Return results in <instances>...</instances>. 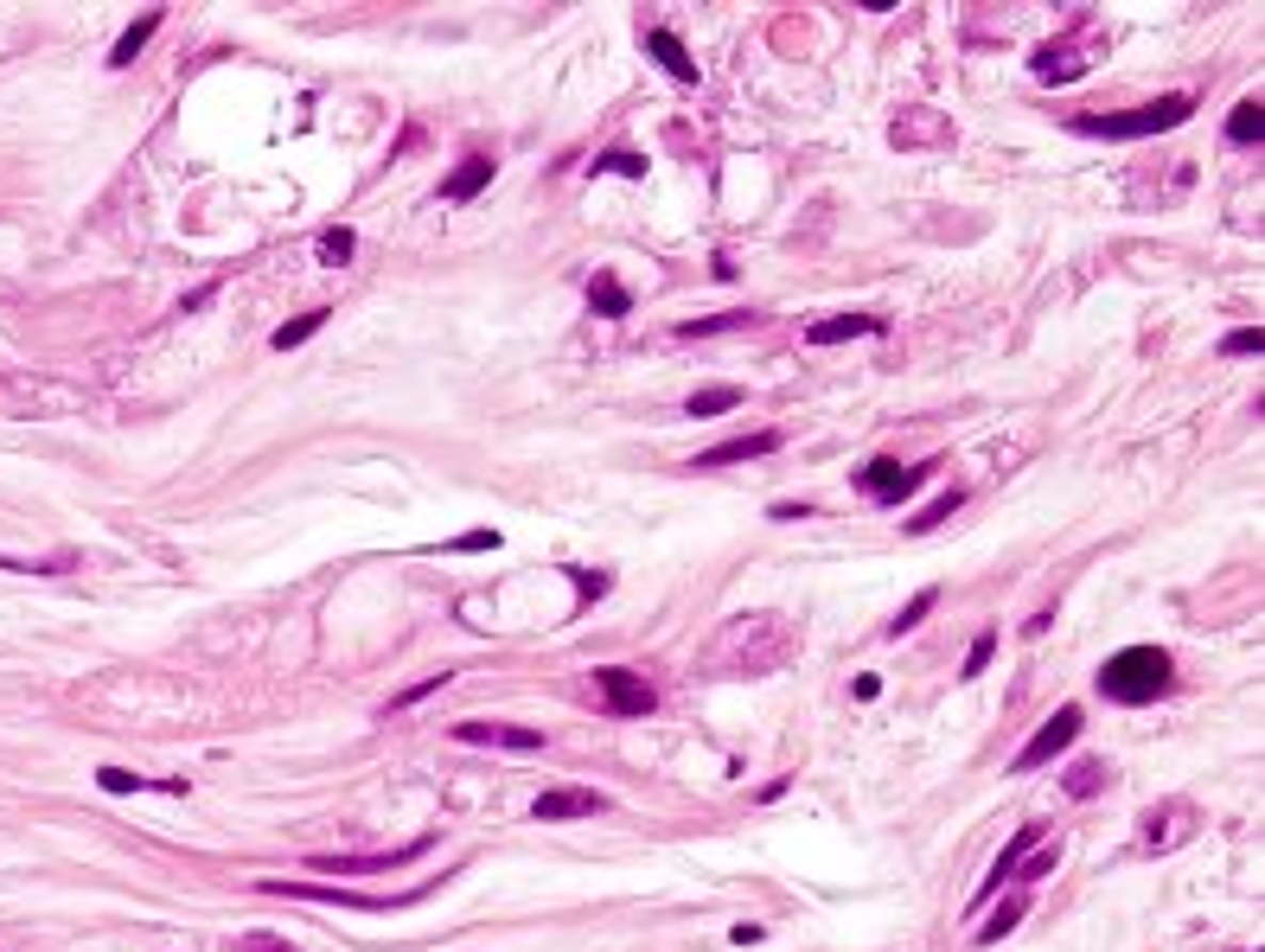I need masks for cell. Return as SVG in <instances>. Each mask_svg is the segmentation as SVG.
I'll return each instance as SVG.
<instances>
[{
    "instance_id": "cell-2",
    "label": "cell",
    "mask_w": 1265,
    "mask_h": 952,
    "mask_svg": "<svg viewBox=\"0 0 1265 952\" xmlns=\"http://www.w3.org/2000/svg\"><path fill=\"white\" fill-rule=\"evenodd\" d=\"M1196 115V96L1176 90V96H1157L1144 109H1112V115H1074V134L1087 141H1144V134H1170Z\"/></svg>"
},
{
    "instance_id": "cell-4",
    "label": "cell",
    "mask_w": 1265,
    "mask_h": 952,
    "mask_svg": "<svg viewBox=\"0 0 1265 952\" xmlns=\"http://www.w3.org/2000/svg\"><path fill=\"white\" fill-rule=\"evenodd\" d=\"M1080 729H1087V716H1080L1074 704H1061V710H1055V716H1048V723H1042V729H1036V736L1016 748L1010 774H1036V768H1048L1055 755H1068V748L1080 742Z\"/></svg>"
},
{
    "instance_id": "cell-28",
    "label": "cell",
    "mask_w": 1265,
    "mask_h": 952,
    "mask_svg": "<svg viewBox=\"0 0 1265 952\" xmlns=\"http://www.w3.org/2000/svg\"><path fill=\"white\" fill-rule=\"evenodd\" d=\"M1016 921H1023V902H1004V908H997V915H991V927H984V934H978V947H997V940H1004V934H1010V927H1016Z\"/></svg>"
},
{
    "instance_id": "cell-10",
    "label": "cell",
    "mask_w": 1265,
    "mask_h": 952,
    "mask_svg": "<svg viewBox=\"0 0 1265 952\" xmlns=\"http://www.w3.org/2000/svg\"><path fill=\"white\" fill-rule=\"evenodd\" d=\"M645 58H652L664 77H677V83H696V58L684 51V38H677L671 26H652V32H645Z\"/></svg>"
},
{
    "instance_id": "cell-22",
    "label": "cell",
    "mask_w": 1265,
    "mask_h": 952,
    "mask_svg": "<svg viewBox=\"0 0 1265 952\" xmlns=\"http://www.w3.org/2000/svg\"><path fill=\"white\" fill-rule=\"evenodd\" d=\"M352 249H358V237H352L346 224L320 230V262H326V269H346V262H352Z\"/></svg>"
},
{
    "instance_id": "cell-9",
    "label": "cell",
    "mask_w": 1265,
    "mask_h": 952,
    "mask_svg": "<svg viewBox=\"0 0 1265 952\" xmlns=\"http://www.w3.org/2000/svg\"><path fill=\"white\" fill-rule=\"evenodd\" d=\"M454 736L474 742V748H518V755L544 748V729H525V723H461Z\"/></svg>"
},
{
    "instance_id": "cell-6",
    "label": "cell",
    "mask_w": 1265,
    "mask_h": 952,
    "mask_svg": "<svg viewBox=\"0 0 1265 952\" xmlns=\"http://www.w3.org/2000/svg\"><path fill=\"white\" fill-rule=\"evenodd\" d=\"M602 812H614V800H608V793H595V787H550V793H538V806H531V819H544V825L602 819Z\"/></svg>"
},
{
    "instance_id": "cell-26",
    "label": "cell",
    "mask_w": 1265,
    "mask_h": 952,
    "mask_svg": "<svg viewBox=\"0 0 1265 952\" xmlns=\"http://www.w3.org/2000/svg\"><path fill=\"white\" fill-rule=\"evenodd\" d=\"M991 652H997V633H978L972 640V652H965V665H959V678L972 684V678H984L991 672Z\"/></svg>"
},
{
    "instance_id": "cell-20",
    "label": "cell",
    "mask_w": 1265,
    "mask_h": 952,
    "mask_svg": "<svg viewBox=\"0 0 1265 952\" xmlns=\"http://www.w3.org/2000/svg\"><path fill=\"white\" fill-rule=\"evenodd\" d=\"M959 505H965V493L952 486V493H940V499H933L927 512H914V518H908V531H914V537H927V531H940V525H946V518H952Z\"/></svg>"
},
{
    "instance_id": "cell-36",
    "label": "cell",
    "mask_w": 1265,
    "mask_h": 952,
    "mask_svg": "<svg viewBox=\"0 0 1265 952\" xmlns=\"http://www.w3.org/2000/svg\"><path fill=\"white\" fill-rule=\"evenodd\" d=\"M850 691H856V697H863V704H869V697H876V691H882V678H876V672H863V678H856V684H850Z\"/></svg>"
},
{
    "instance_id": "cell-1",
    "label": "cell",
    "mask_w": 1265,
    "mask_h": 952,
    "mask_svg": "<svg viewBox=\"0 0 1265 952\" xmlns=\"http://www.w3.org/2000/svg\"><path fill=\"white\" fill-rule=\"evenodd\" d=\"M1176 684V665H1170V652L1164 646H1125V652H1112L1106 665H1100V697H1112V704H1157L1164 691Z\"/></svg>"
},
{
    "instance_id": "cell-17",
    "label": "cell",
    "mask_w": 1265,
    "mask_h": 952,
    "mask_svg": "<svg viewBox=\"0 0 1265 952\" xmlns=\"http://www.w3.org/2000/svg\"><path fill=\"white\" fill-rule=\"evenodd\" d=\"M320 326H326V307H307V313H294V320H282V326L269 333V345H275V352H294V345H307V339H314Z\"/></svg>"
},
{
    "instance_id": "cell-11",
    "label": "cell",
    "mask_w": 1265,
    "mask_h": 952,
    "mask_svg": "<svg viewBox=\"0 0 1265 952\" xmlns=\"http://www.w3.org/2000/svg\"><path fill=\"white\" fill-rule=\"evenodd\" d=\"M869 333H882V313H831V320L805 326V345H844V339H869Z\"/></svg>"
},
{
    "instance_id": "cell-35",
    "label": "cell",
    "mask_w": 1265,
    "mask_h": 952,
    "mask_svg": "<svg viewBox=\"0 0 1265 952\" xmlns=\"http://www.w3.org/2000/svg\"><path fill=\"white\" fill-rule=\"evenodd\" d=\"M454 550H499V531H467L454 537Z\"/></svg>"
},
{
    "instance_id": "cell-18",
    "label": "cell",
    "mask_w": 1265,
    "mask_h": 952,
    "mask_svg": "<svg viewBox=\"0 0 1265 952\" xmlns=\"http://www.w3.org/2000/svg\"><path fill=\"white\" fill-rule=\"evenodd\" d=\"M735 326H754V307H728V313H709V320H684L677 339H716V333H735Z\"/></svg>"
},
{
    "instance_id": "cell-12",
    "label": "cell",
    "mask_w": 1265,
    "mask_h": 952,
    "mask_svg": "<svg viewBox=\"0 0 1265 952\" xmlns=\"http://www.w3.org/2000/svg\"><path fill=\"white\" fill-rule=\"evenodd\" d=\"M486 185H493V154H467V160L442 179V198H448V205H467V198H480Z\"/></svg>"
},
{
    "instance_id": "cell-25",
    "label": "cell",
    "mask_w": 1265,
    "mask_h": 952,
    "mask_svg": "<svg viewBox=\"0 0 1265 952\" xmlns=\"http://www.w3.org/2000/svg\"><path fill=\"white\" fill-rule=\"evenodd\" d=\"M933 601H940V588H920V595H914V601H908V608H901V614L888 620V633H895V640H901V633H914V627H920V620L933 614Z\"/></svg>"
},
{
    "instance_id": "cell-14",
    "label": "cell",
    "mask_w": 1265,
    "mask_h": 952,
    "mask_svg": "<svg viewBox=\"0 0 1265 952\" xmlns=\"http://www.w3.org/2000/svg\"><path fill=\"white\" fill-rule=\"evenodd\" d=\"M1036 844H1042V825H1023V832H1016V838H1010V844H1004V857H997V864H991V876H984V889H978V895H972V908H978V902H991V895H997V889H1004V876H1016V864H1023V857H1029V851H1036Z\"/></svg>"
},
{
    "instance_id": "cell-21",
    "label": "cell",
    "mask_w": 1265,
    "mask_h": 952,
    "mask_svg": "<svg viewBox=\"0 0 1265 952\" xmlns=\"http://www.w3.org/2000/svg\"><path fill=\"white\" fill-rule=\"evenodd\" d=\"M735 403H741V390H735V384H709V390H690V403H684V409H690V416H722V409H735Z\"/></svg>"
},
{
    "instance_id": "cell-31",
    "label": "cell",
    "mask_w": 1265,
    "mask_h": 952,
    "mask_svg": "<svg viewBox=\"0 0 1265 952\" xmlns=\"http://www.w3.org/2000/svg\"><path fill=\"white\" fill-rule=\"evenodd\" d=\"M442 684H448V672H435V678H422V684H410V691H403V697H397L390 710H410V704H422V697H435Z\"/></svg>"
},
{
    "instance_id": "cell-23",
    "label": "cell",
    "mask_w": 1265,
    "mask_h": 952,
    "mask_svg": "<svg viewBox=\"0 0 1265 952\" xmlns=\"http://www.w3.org/2000/svg\"><path fill=\"white\" fill-rule=\"evenodd\" d=\"M1068 800H1093L1100 787H1106V761H1080V768H1068Z\"/></svg>"
},
{
    "instance_id": "cell-34",
    "label": "cell",
    "mask_w": 1265,
    "mask_h": 952,
    "mask_svg": "<svg viewBox=\"0 0 1265 952\" xmlns=\"http://www.w3.org/2000/svg\"><path fill=\"white\" fill-rule=\"evenodd\" d=\"M767 518H780V525H792V518H812V505H805V499H780V505H773Z\"/></svg>"
},
{
    "instance_id": "cell-32",
    "label": "cell",
    "mask_w": 1265,
    "mask_h": 952,
    "mask_svg": "<svg viewBox=\"0 0 1265 952\" xmlns=\"http://www.w3.org/2000/svg\"><path fill=\"white\" fill-rule=\"evenodd\" d=\"M1016 876H1023V883H1042V876H1055V851H1036V857H1023V864H1016Z\"/></svg>"
},
{
    "instance_id": "cell-38",
    "label": "cell",
    "mask_w": 1265,
    "mask_h": 952,
    "mask_svg": "<svg viewBox=\"0 0 1265 952\" xmlns=\"http://www.w3.org/2000/svg\"><path fill=\"white\" fill-rule=\"evenodd\" d=\"M243 952H288V947H282V940H262V934H256V940H243Z\"/></svg>"
},
{
    "instance_id": "cell-37",
    "label": "cell",
    "mask_w": 1265,
    "mask_h": 952,
    "mask_svg": "<svg viewBox=\"0 0 1265 952\" xmlns=\"http://www.w3.org/2000/svg\"><path fill=\"white\" fill-rule=\"evenodd\" d=\"M728 940H735V947H754V940H760V921H741V927H735Z\"/></svg>"
},
{
    "instance_id": "cell-19",
    "label": "cell",
    "mask_w": 1265,
    "mask_h": 952,
    "mask_svg": "<svg viewBox=\"0 0 1265 952\" xmlns=\"http://www.w3.org/2000/svg\"><path fill=\"white\" fill-rule=\"evenodd\" d=\"M154 32H160V13H141V19H134V26H128L122 38H115V51H109V64H115V70H122V64H134V51H141V45H147Z\"/></svg>"
},
{
    "instance_id": "cell-15",
    "label": "cell",
    "mask_w": 1265,
    "mask_h": 952,
    "mask_svg": "<svg viewBox=\"0 0 1265 952\" xmlns=\"http://www.w3.org/2000/svg\"><path fill=\"white\" fill-rule=\"evenodd\" d=\"M589 307H595L602 320H627V313H632V294H627V281L602 269V275L589 281Z\"/></svg>"
},
{
    "instance_id": "cell-27",
    "label": "cell",
    "mask_w": 1265,
    "mask_h": 952,
    "mask_svg": "<svg viewBox=\"0 0 1265 952\" xmlns=\"http://www.w3.org/2000/svg\"><path fill=\"white\" fill-rule=\"evenodd\" d=\"M1253 352H1265V326H1240L1221 339V358H1253Z\"/></svg>"
},
{
    "instance_id": "cell-24",
    "label": "cell",
    "mask_w": 1265,
    "mask_h": 952,
    "mask_svg": "<svg viewBox=\"0 0 1265 952\" xmlns=\"http://www.w3.org/2000/svg\"><path fill=\"white\" fill-rule=\"evenodd\" d=\"M589 173H627V179H639V173H645V154H639V147H608V154H595Z\"/></svg>"
},
{
    "instance_id": "cell-30",
    "label": "cell",
    "mask_w": 1265,
    "mask_h": 952,
    "mask_svg": "<svg viewBox=\"0 0 1265 952\" xmlns=\"http://www.w3.org/2000/svg\"><path fill=\"white\" fill-rule=\"evenodd\" d=\"M96 787H102V793H141L147 780H141V774H128V768H102V774H96Z\"/></svg>"
},
{
    "instance_id": "cell-5",
    "label": "cell",
    "mask_w": 1265,
    "mask_h": 952,
    "mask_svg": "<svg viewBox=\"0 0 1265 952\" xmlns=\"http://www.w3.org/2000/svg\"><path fill=\"white\" fill-rule=\"evenodd\" d=\"M435 851V838H410L403 851H358V857H307V870H320V876H378V870H403V864H416V857H429Z\"/></svg>"
},
{
    "instance_id": "cell-16",
    "label": "cell",
    "mask_w": 1265,
    "mask_h": 952,
    "mask_svg": "<svg viewBox=\"0 0 1265 952\" xmlns=\"http://www.w3.org/2000/svg\"><path fill=\"white\" fill-rule=\"evenodd\" d=\"M1228 141H1234V147H1260V141H1265V102H1260V96L1234 102V115H1228Z\"/></svg>"
},
{
    "instance_id": "cell-3",
    "label": "cell",
    "mask_w": 1265,
    "mask_h": 952,
    "mask_svg": "<svg viewBox=\"0 0 1265 952\" xmlns=\"http://www.w3.org/2000/svg\"><path fill=\"white\" fill-rule=\"evenodd\" d=\"M269 895H288V902H326V908H358V915H390V908H416L429 889H410V895H352V889H326V883H282V876H269L262 883Z\"/></svg>"
},
{
    "instance_id": "cell-33",
    "label": "cell",
    "mask_w": 1265,
    "mask_h": 952,
    "mask_svg": "<svg viewBox=\"0 0 1265 952\" xmlns=\"http://www.w3.org/2000/svg\"><path fill=\"white\" fill-rule=\"evenodd\" d=\"M570 582H576V595H582V601H602V595H608V576H589V569H570Z\"/></svg>"
},
{
    "instance_id": "cell-29",
    "label": "cell",
    "mask_w": 1265,
    "mask_h": 952,
    "mask_svg": "<svg viewBox=\"0 0 1265 952\" xmlns=\"http://www.w3.org/2000/svg\"><path fill=\"white\" fill-rule=\"evenodd\" d=\"M920 134H933V141H940V134H946V122H940V115H914V122H895V141H901V147H908V141H920Z\"/></svg>"
},
{
    "instance_id": "cell-8",
    "label": "cell",
    "mask_w": 1265,
    "mask_h": 952,
    "mask_svg": "<svg viewBox=\"0 0 1265 952\" xmlns=\"http://www.w3.org/2000/svg\"><path fill=\"white\" fill-rule=\"evenodd\" d=\"M595 684H602V697H608V716H652V710H658L652 684H645L639 672H627V665H602Z\"/></svg>"
},
{
    "instance_id": "cell-13",
    "label": "cell",
    "mask_w": 1265,
    "mask_h": 952,
    "mask_svg": "<svg viewBox=\"0 0 1265 952\" xmlns=\"http://www.w3.org/2000/svg\"><path fill=\"white\" fill-rule=\"evenodd\" d=\"M773 448H780V435H773V429H754V435H735V441H722V448H703L696 467H735V461H760V454H773Z\"/></svg>"
},
{
    "instance_id": "cell-7",
    "label": "cell",
    "mask_w": 1265,
    "mask_h": 952,
    "mask_svg": "<svg viewBox=\"0 0 1265 952\" xmlns=\"http://www.w3.org/2000/svg\"><path fill=\"white\" fill-rule=\"evenodd\" d=\"M927 473H933V461H914V467H901V461H869V467L856 473V486H863L869 499H882V505H901Z\"/></svg>"
}]
</instances>
